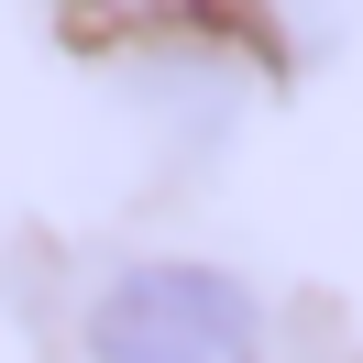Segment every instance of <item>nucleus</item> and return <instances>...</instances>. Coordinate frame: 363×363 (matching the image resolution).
<instances>
[{"label": "nucleus", "mask_w": 363, "mask_h": 363, "mask_svg": "<svg viewBox=\"0 0 363 363\" xmlns=\"http://www.w3.org/2000/svg\"><path fill=\"white\" fill-rule=\"evenodd\" d=\"M89 363H275V341L220 264H133L89 308Z\"/></svg>", "instance_id": "obj_1"}, {"label": "nucleus", "mask_w": 363, "mask_h": 363, "mask_svg": "<svg viewBox=\"0 0 363 363\" xmlns=\"http://www.w3.org/2000/svg\"><path fill=\"white\" fill-rule=\"evenodd\" d=\"M99 11H133L143 23V11H199V0H99Z\"/></svg>", "instance_id": "obj_2"}]
</instances>
